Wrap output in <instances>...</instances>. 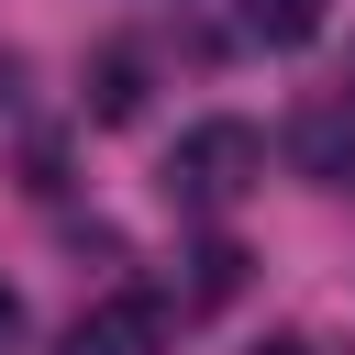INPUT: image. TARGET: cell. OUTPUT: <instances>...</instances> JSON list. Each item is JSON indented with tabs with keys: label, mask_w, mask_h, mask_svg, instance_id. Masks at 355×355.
<instances>
[{
	"label": "cell",
	"mask_w": 355,
	"mask_h": 355,
	"mask_svg": "<svg viewBox=\"0 0 355 355\" xmlns=\"http://www.w3.org/2000/svg\"><path fill=\"white\" fill-rule=\"evenodd\" d=\"M255 178H266V133H255V122H189L178 155H166V200H178V211H211V222H222Z\"/></svg>",
	"instance_id": "obj_1"
},
{
	"label": "cell",
	"mask_w": 355,
	"mask_h": 355,
	"mask_svg": "<svg viewBox=\"0 0 355 355\" xmlns=\"http://www.w3.org/2000/svg\"><path fill=\"white\" fill-rule=\"evenodd\" d=\"M67 355H166V300H155V288H122V300L78 311Z\"/></svg>",
	"instance_id": "obj_2"
},
{
	"label": "cell",
	"mask_w": 355,
	"mask_h": 355,
	"mask_svg": "<svg viewBox=\"0 0 355 355\" xmlns=\"http://www.w3.org/2000/svg\"><path fill=\"white\" fill-rule=\"evenodd\" d=\"M244 33L255 44H311L322 33V0H244Z\"/></svg>",
	"instance_id": "obj_3"
},
{
	"label": "cell",
	"mask_w": 355,
	"mask_h": 355,
	"mask_svg": "<svg viewBox=\"0 0 355 355\" xmlns=\"http://www.w3.org/2000/svg\"><path fill=\"white\" fill-rule=\"evenodd\" d=\"M300 155L322 166V189H355V144H344V122H333V111H311V122H300Z\"/></svg>",
	"instance_id": "obj_4"
},
{
	"label": "cell",
	"mask_w": 355,
	"mask_h": 355,
	"mask_svg": "<svg viewBox=\"0 0 355 355\" xmlns=\"http://www.w3.org/2000/svg\"><path fill=\"white\" fill-rule=\"evenodd\" d=\"M133 100H144L133 89V55H100V122H133Z\"/></svg>",
	"instance_id": "obj_5"
},
{
	"label": "cell",
	"mask_w": 355,
	"mask_h": 355,
	"mask_svg": "<svg viewBox=\"0 0 355 355\" xmlns=\"http://www.w3.org/2000/svg\"><path fill=\"white\" fill-rule=\"evenodd\" d=\"M233 288H244V244H211L200 255V300H233Z\"/></svg>",
	"instance_id": "obj_6"
},
{
	"label": "cell",
	"mask_w": 355,
	"mask_h": 355,
	"mask_svg": "<svg viewBox=\"0 0 355 355\" xmlns=\"http://www.w3.org/2000/svg\"><path fill=\"white\" fill-rule=\"evenodd\" d=\"M255 355H311V344H300V333H266V344H255Z\"/></svg>",
	"instance_id": "obj_7"
},
{
	"label": "cell",
	"mask_w": 355,
	"mask_h": 355,
	"mask_svg": "<svg viewBox=\"0 0 355 355\" xmlns=\"http://www.w3.org/2000/svg\"><path fill=\"white\" fill-rule=\"evenodd\" d=\"M0 333H22V300H11V288H0Z\"/></svg>",
	"instance_id": "obj_8"
}]
</instances>
